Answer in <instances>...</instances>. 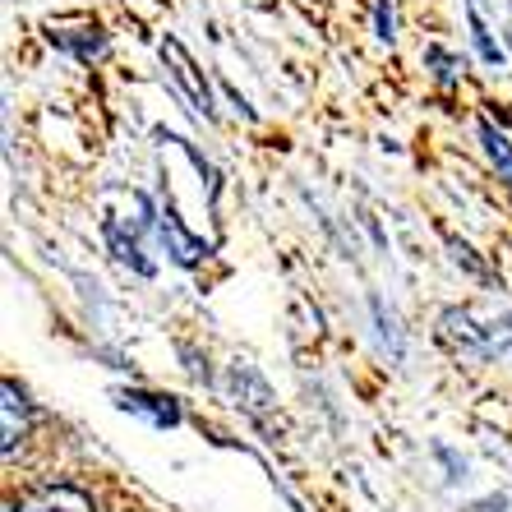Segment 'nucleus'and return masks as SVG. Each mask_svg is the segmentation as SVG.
<instances>
[{"label": "nucleus", "mask_w": 512, "mask_h": 512, "mask_svg": "<svg viewBox=\"0 0 512 512\" xmlns=\"http://www.w3.org/2000/svg\"><path fill=\"white\" fill-rule=\"evenodd\" d=\"M5 512H93V499L74 485H47V489H37L28 503L5 508Z\"/></svg>", "instance_id": "f257e3e1"}, {"label": "nucleus", "mask_w": 512, "mask_h": 512, "mask_svg": "<svg viewBox=\"0 0 512 512\" xmlns=\"http://www.w3.org/2000/svg\"><path fill=\"white\" fill-rule=\"evenodd\" d=\"M0 397H5V439H0V448H5V457H14V448L24 443L28 406H24V397H19V388H14L10 379H5V388H0Z\"/></svg>", "instance_id": "f03ea898"}]
</instances>
